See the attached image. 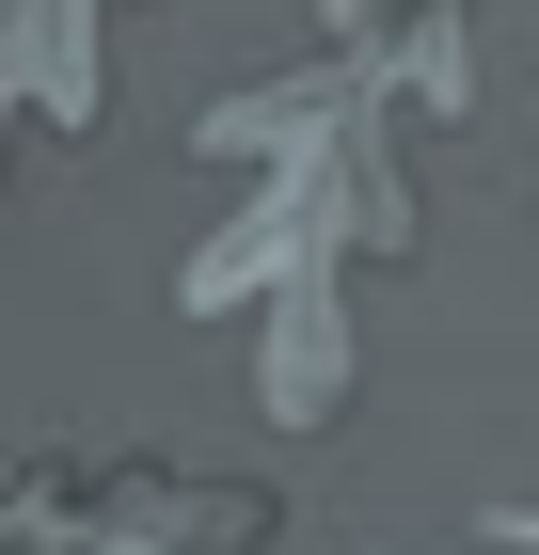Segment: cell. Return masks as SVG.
<instances>
[{
  "mask_svg": "<svg viewBox=\"0 0 539 555\" xmlns=\"http://www.w3.org/2000/svg\"><path fill=\"white\" fill-rule=\"evenodd\" d=\"M492 540H508V555H539V508H492Z\"/></svg>",
  "mask_w": 539,
  "mask_h": 555,
  "instance_id": "cell-2",
  "label": "cell"
},
{
  "mask_svg": "<svg viewBox=\"0 0 539 555\" xmlns=\"http://www.w3.org/2000/svg\"><path fill=\"white\" fill-rule=\"evenodd\" d=\"M333 397H349V318H333V286H286L270 301V428H318Z\"/></svg>",
  "mask_w": 539,
  "mask_h": 555,
  "instance_id": "cell-1",
  "label": "cell"
}]
</instances>
